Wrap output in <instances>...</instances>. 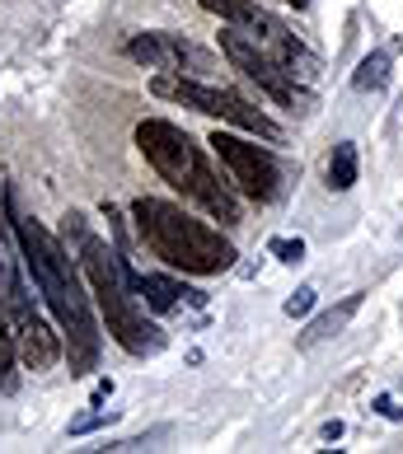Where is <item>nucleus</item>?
<instances>
[{
  "instance_id": "19",
  "label": "nucleus",
  "mask_w": 403,
  "mask_h": 454,
  "mask_svg": "<svg viewBox=\"0 0 403 454\" xmlns=\"http://www.w3.org/2000/svg\"><path fill=\"white\" fill-rule=\"evenodd\" d=\"M287 5H296V10H305V5H310V0H287Z\"/></svg>"
},
{
  "instance_id": "12",
  "label": "nucleus",
  "mask_w": 403,
  "mask_h": 454,
  "mask_svg": "<svg viewBox=\"0 0 403 454\" xmlns=\"http://www.w3.org/2000/svg\"><path fill=\"white\" fill-rule=\"evenodd\" d=\"M361 309V295H347L338 309H324L319 318H310V328L300 333V347H319V342H328V338H338V333L352 324V314Z\"/></svg>"
},
{
  "instance_id": "11",
  "label": "nucleus",
  "mask_w": 403,
  "mask_h": 454,
  "mask_svg": "<svg viewBox=\"0 0 403 454\" xmlns=\"http://www.w3.org/2000/svg\"><path fill=\"white\" fill-rule=\"evenodd\" d=\"M122 272H127V286H131V291L146 300V309H155V314L178 309V295H183V300H193V305H202V295H197V291H188V286H178V281H170V277H141L127 258H122Z\"/></svg>"
},
{
  "instance_id": "2",
  "label": "nucleus",
  "mask_w": 403,
  "mask_h": 454,
  "mask_svg": "<svg viewBox=\"0 0 403 454\" xmlns=\"http://www.w3.org/2000/svg\"><path fill=\"white\" fill-rule=\"evenodd\" d=\"M61 239L75 244V262H80V272H85L90 295H94V305L108 324V338L122 347L127 356H155L164 347V333L146 318V309L137 305V291L127 286L122 248H108L80 211L61 215Z\"/></svg>"
},
{
  "instance_id": "8",
  "label": "nucleus",
  "mask_w": 403,
  "mask_h": 454,
  "mask_svg": "<svg viewBox=\"0 0 403 454\" xmlns=\"http://www.w3.org/2000/svg\"><path fill=\"white\" fill-rule=\"evenodd\" d=\"M5 318H10V333H14V351H20V361L33 375H38V370H52L66 356V342L52 333V324L28 305V291H24L20 272L5 286Z\"/></svg>"
},
{
  "instance_id": "13",
  "label": "nucleus",
  "mask_w": 403,
  "mask_h": 454,
  "mask_svg": "<svg viewBox=\"0 0 403 454\" xmlns=\"http://www.w3.org/2000/svg\"><path fill=\"white\" fill-rule=\"evenodd\" d=\"M357 169H361L357 145H352V141H338V145H333V155H328V188H333V192L357 188Z\"/></svg>"
},
{
  "instance_id": "6",
  "label": "nucleus",
  "mask_w": 403,
  "mask_h": 454,
  "mask_svg": "<svg viewBox=\"0 0 403 454\" xmlns=\"http://www.w3.org/2000/svg\"><path fill=\"white\" fill-rule=\"evenodd\" d=\"M202 10H207V14H221V20L234 24L244 38H254L263 52L287 66L296 80H314V71H319L314 52H305V43H300L281 20H273L263 5H254V0H202Z\"/></svg>"
},
{
  "instance_id": "3",
  "label": "nucleus",
  "mask_w": 403,
  "mask_h": 454,
  "mask_svg": "<svg viewBox=\"0 0 403 454\" xmlns=\"http://www.w3.org/2000/svg\"><path fill=\"white\" fill-rule=\"evenodd\" d=\"M137 150L183 201L202 207L221 225H240V197H234L230 178H221L211 169L202 145L183 127L164 122V117H146V122H137Z\"/></svg>"
},
{
  "instance_id": "5",
  "label": "nucleus",
  "mask_w": 403,
  "mask_h": 454,
  "mask_svg": "<svg viewBox=\"0 0 403 454\" xmlns=\"http://www.w3.org/2000/svg\"><path fill=\"white\" fill-rule=\"evenodd\" d=\"M150 94L155 98H170V104H183V108H197L207 117H221V122L249 131V137L258 141H281V127L267 117L263 108H254L244 94L234 90H221V85H202V80H183V75H155L150 80Z\"/></svg>"
},
{
  "instance_id": "1",
  "label": "nucleus",
  "mask_w": 403,
  "mask_h": 454,
  "mask_svg": "<svg viewBox=\"0 0 403 454\" xmlns=\"http://www.w3.org/2000/svg\"><path fill=\"white\" fill-rule=\"evenodd\" d=\"M14 221V244L24 254V267L38 295L47 300V309L66 333V356H71V375H90L99 361V324L85 295V272L75 267V258L66 254V244L52 230H43L28 215H10Z\"/></svg>"
},
{
  "instance_id": "9",
  "label": "nucleus",
  "mask_w": 403,
  "mask_h": 454,
  "mask_svg": "<svg viewBox=\"0 0 403 454\" xmlns=\"http://www.w3.org/2000/svg\"><path fill=\"white\" fill-rule=\"evenodd\" d=\"M221 57L234 66V71H244L254 85L267 94V98H277V104H287V108H296V104H305V94H300V85H296V75L287 71L281 61H273L263 52V47L254 43V38H244L240 28H230V33H221Z\"/></svg>"
},
{
  "instance_id": "18",
  "label": "nucleus",
  "mask_w": 403,
  "mask_h": 454,
  "mask_svg": "<svg viewBox=\"0 0 403 454\" xmlns=\"http://www.w3.org/2000/svg\"><path fill=\"white\" fill-rule=\"evenodd\" d=\"M375 412H380V417H390V422H399V417H403V408H394L390 398H375Z\"/></svg>"
},
{
  "instance_id": "4",
  "label": "nucleus",
  "mask_w": 403,
  "mask_h": 454,
  "mask_svg": "<svg viewBox=\"0 0 403 454\" xmlns=\"http://www.w3.org/2000/svg\"><path fill=\"white\" fill-rule=\"evenodd\" d=\"M131 221H137L141 244L155 254L160 262L178 267L188 277H221L234 267V244L225 239L221 230L193 221L183 207L174 201H160V197H137L131 201Z\"/></svg>"
},
{
  "instance_id": "14",
  "label": "nucleus",
  "mask_w": 403,
  "mask_h": 454,
  "mask_svg": "<svg viewBox=\"0 0 403 454\" xmlns=\"http://www.w3.org/2000/svg\"><path fill=\"white\" fill-rule=\"evenodd\" d=\"M352 85H357L361 94L366 90H384V85H390V57H384V52H371V57H366L361 66H357V75H352Z\"/></svg>"
},
{
  "instance_id": "7",
  "label": "nucleus",
  "mask_w": 403,
  "mask_h": 454,
  "mask_svg": "<svg viewBox=\"0 0 403 454\" xmlns=\"http://www.w3.org/2000/svg\"><path fill=\"white\" fill-rule=\"evenodd\" d=\"M211 150H216V160L225 164L230 183L244 197H254V201H277L281 197V164H277V155L267 145L230 137V131H216Z\"/></svg>"
},
{
  "instance_id": "16",
  "label": "nucleus",
  "mask_w": 403,
  "mask_h": 454,
  "mask_svg": "<svg viewBox=\"0 0 403 454\" xmlns=\"http://www.w3.org/2000/svg\"><path fill=\"white\" fill-rule=\"evenodd\" d=\"M267 248H273L277 262H305V239H273Z\"/></svg>"
},
{
  "instance_id": "10",
  "label": "nucleus",
  "mask_w": 403,
  "mask_h": 454,
  "mask_svg": "<svg viewBox=\"0 0 403 454\" xmlns=\"http://www.w3.org/2000/svg\"><path fill=\"white\" fill-rule=\"evenodd\" d=\"M127 57L150 66V71H170V75H202L211 71V57L193 47L188 38H178V33H141V38L127 43Z\"/></svg>"
},
{
  "instance_id": "15",
  "label": "nucleus",
  "mask_w": 403,
  "mask_h": 454,
  "mask_svg": "<svg viewBox=\"0 0 403 454\" xmlns=\"http://www.w3.org/2000/svg\"><path fill=\"white\" fill-rule=\"evenodd\" d=\"M108 422H117V408H94V412H85V417H75L71 427V435H85V431H99V427H108Z\"/></svg>"
},
{
  "instance_id": "17",
  "label": "nucleus",
  "mask_w": 403,
  "mask_h": 454,
  "mask_svg": "<svg viewBox=\"0 0 403 454\" xmlns=\"http://www.w3.org/2000/svg\"><path fill=\"white\" fill-rule=\"evenodd\" d=\"M314 309V286H300V291L287 300V314L296 318V314H310Z\"/></svg>"
}]
</instances>
